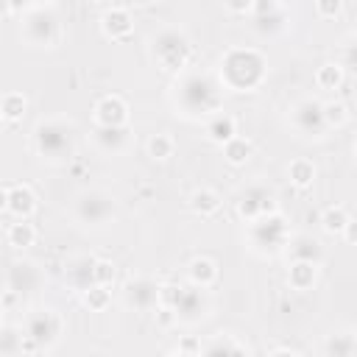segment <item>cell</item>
Returning a JSON list of instances; mask_svg holds the SVG:
<instances>
[{"mask_svg":"<svg viewBox=\"0 0 357 357\" xmlns=\"http://www.w3.org/2000/svg\"><path fill=\"white\" fill-rule=\"evenodd\" d=\"M173 106L184 120H206L209 114L223 109V86L198 70H184L173 84Z\"/></svg>","mask_w":357,"mask_h":357,"instance_id":"cell-1","label":"cell"},{"mask_svg":"<svg viewBox=\"0 0 357 357\" xmlns=\"http://www.w3.org/2000/svg\"><path fill=\"white\" fill-rule=\"evenodd\" d=\"M268 78V59L257 47H229L218 61V84L229 92H254Z\"/></svg>","mask_w":357,"mask_h":357,"instance_id":"cell-2","label":"cell"},{"mask_svg":"<svg viewBox=\"0 0 357 357\" xmlns=\"http://www.w3.org/2000/svg\"><path fill=\"white\" fill-rule=\"evenodd\" d=\"M75 145V126L70 117H47L33 128V148L45 162H70Z\"/></svg>","mask_w":357,"mask_h":357,"instance_id":"cell-3","label":"cell"},{"mask_svg":"<svg viewBox=\"0 0 357 357\" xmlns=\"http://www.w3.org/2000/svg\"><path fill=\"white\" fill-rule=\"evenodd\" d=\"M151 59L156 61V67L162 73L178 75L187 70V64L192 59V42L178 28H162L151 36Z\"/></svg>","mask_w":357,"mask_h":357,"instance_id":"cell-4","label":"cell"},{"mask_svg":"<svg viewBox=\"0 0 357 357\" xmlns=\"http://www.w3.org/2000/svg\"><path fill=\"white\" fill-rule=\"evenodd\" d=\"M245 237H248V248L254 254H259V257H276L279 251L287 248V240L293 234H290L287 218L276 209V212H268V215L245 223Z\"/></svg>","mask_w":357,"mask_h":357,"instance_id":"cell-5","label":"cell"},{"mask_svg":"<svg viewBox=\"0 0 357 357\" xmlns=\"http://www.w3.org/2000/svg\"><path fill=\"white\" fill-rule=\"evenodd\" d=\"M61 337V315L53 307H39L25 315L22 326V354L47 351Z\"/></svg>","mask_w":357,"mask_h":357,"instance_id":"cell-6","label":"cell"},{"mask_svg":"<svg viewBox=\"0 0 357 357\" xmlns=\"http://www.w3.org/2000/svg\"><path fill=\"white\" fill-rule=\"evenodd\" d=\"M114 215H117V204H114V198H112L106 190H81V192L75 195L73 218H75L81 226L100 229V226L112 223Z\"/></svg>","mask_w":357,"mask_h":357,"instance_id":"cell-7","label":"cell"},{"mask_svg":"<svg viewBox=\"0 0 357 357\" xmlns=\"http://www.w3.org/2000/svg\"><path fill=\"white\" fill-rule=\"evenodd\" d=\"M22 39L33 47H53L61 39L59 14L50 6H33L22 14Z\"/></svg>","mask_w":357,"mask_h":357,"instance_id":"cell-8","label":"cell"},{"mask_svg":"<svg viewBox=\"0 0 357 357\" xmlns=\"http://www.w3.org/2000/svg\"><path fill=\"white\" fill-rule=\"evenodd\" d=\"M290 126L307 137V139H321L326 137L329 126L324 120V103L315 100V98H301L290 106Z\"/></svg>","mask_w":357,"mask_h":357,"instance_id":"cell-9","label":"cell"},{"mask_svg":"<svg viewBox=\"0 0 357 357\" xmlns=\"http://www.w3.org/2000/svg\"><path fill=\"white\" fill-rule=\"evenodd\" d=\"M234 206H237V215H240L245 223H251V220H257V218H262V215L279 209L276 192H273L268 184H262V181H254V184H248L245 190H240Z\"/></svg>","mask_w":357,"mask_h":357,"instance_id":"cell-10","label":"cell"},{"mask_svg":"<svg viewBox=\"0 0 357 357\" xmlns=\"http://www.w3.org/2000/svg\"><path fill=\"white\" fill-rule=\"evenodd\" d=\"M170 310L176 312V321L192 326V324H201V321L209 315L212 301H209V296H206L204 287L181 284V287H178V296H176L173 304H170Z\"/></svg>","mask_w":357,"mask_h":357,"instance_id":"cell-11","label":"cell"},{"mask_svg":"<svg viewBox=\"0 0 357 357\" xmlns=\"http://www.w3.org/2000/svg\"><path fill=\"white\" fill-rule=\"evenodd\" d=\"M123 301L126 307L137 310V312H148L159 307V284L151 276H131L123 284Z\"/></svg>","mask_w":357,"mask_h":357,"instance_id":"cell-12","label":"cell"},{"mask_svg":"<svg viewBox=\"0 0 357 357\" xmlns=\"http://www.w3.org/2000/svg\"><path fill=\"white\" fill-rule=\"evenodd\" d=\"M45 284V273L33 259H14L8 265V287L17 296H33Z\"/></svg>","mask_w":357,"mask_h":357,"instance_id":"cell-13","label":"cell"},{"mask_svg":"<svg viewBox=\"0 0 357 357\" xmlns=\"http://www.w3.org/2000/svg\"><path fill=\"white\" fill-rule=\"evenodd\" d=\"M92 142L100 153H109V156L123 153L131 142V126L128 123L126 126H95L92 128Z\"/></svg>","mask_w":357,"mask_h":357,"instance_id":"cell-14","label":"cell"},{"mask_svg":"<svg viewBox=\"0 0 357 357\" xmlns=\"http://www.w3.org/2000/svg\"><path fill=\"white\" fill-rule=\"evenodd\" d=\"M92 117H95V126H126L128 123V103L120 95H103V98H98Z\"/></svg>","mask_w":357,"mask_h":357,"instance_id":"cell-15","label":"cell"},{"mask_svg":"<svg viewBox=\"0 0 357 357\" xmlns=\"http://www.w3.org/2000/svg\"><path fill=\"white\" fill-rule=\"evenodd\" d=\"M100 31L106 39H128L134 33V17L123 6H112L100 17Z\"/></svg>","mask_w":357,"mask_h":357,"instance_id":"cell-16","label":"cell"},{"mask_svg":"<svg viewBox=\"0 0 357 357\" xmlns=\"http://www.w3.org/2000/svg\"><path fill=\"white\" fill-rule=\"evenodd\" d=\"M204 131H206V139H209V142L223 145V142H229V139L237 134V117L229 114V112H215V114L206 117Z\"/></svg>","mask_w":357,"mask_h":357,"instance_id":"cell-17","label":"cell"},{"mask_svg":"<svg viewBox=\"0 0 357 357\" xmlns=\"http://www.w3.org/2000/svg\"><path fill=\"white\" fill-rule=\"evenodd\" d=\"M218 262L212 259V257H192L190 259V265H187V279H190V284H195V287H204V290H209L215 282H218Z\"/></svg>","mask_w":357,"mask_h":357,"instance_id":"cell-18","label":"cell"},{"mask_svg":"<svg viewBox=\"0 0 357 357\" xmlns=\"http://www.w3.org/2000/svg\"><path fill=\"white\" fill-rule=\"evenodd\" d=\"M287 251H290V259H304V262H315V265L324 262V245L312 234L290 237L287 240Z\"/></svg>","mask_w":357,"mask_h":357,"instance_id":"cell-19","label":"cell"},{"mask_svg":"<svg viewBox=\"0 0 357 357\" xmlns=\"http://www.w3.org/2000/svg\"><path fill=\"white\" fill-rule=\"evenodd\" d=\"M284 22H287V14L276 0H265L257 6V31L259 33H276L284 28Z\"/></svg>","mask_w":357,"mask_h":357,"instance_id":"cell-20","label":"cell"},{"mask_svg":"<svg viewBox=\"0 0 357 357\" xmlns=\"http://www.w3.org/2000/svg\"><path fill=\"white\" fill-rule=\"evenodd\" d=\"M315 282H318V265H315V262H304V259H293V262H290L287 284H290L296 293L312 290Z\"/></svg>","mask_w":357,"mask_h":357,"instance_id":"cell-21","label":"cell"},{"mask_svg":"<svg viewBox=\"0 0 357 357\" xmlns=\"http://www.w3.org/2000/svg\"><path fill=\"white\" fill-rule=\"evenodd\" d=\"M251 349L231 332H215L206 343H201V354H248Z\"/></svg>","mask_w":357,"mask_h":357,"instance_id":"cell-22","label":"cell"},{"mask_svg":"<svg viewBox=\"0 0 357 357\" xmlns=\"http://www.w3.org/2000/svg\"><path fill=\"white\" fill-rule=\"evenodd\" d=\"M33 209H36V192L28 184L8 187V212L14 218H31Z\"/></svg>","mask_w":357,"mask_h":357,"instance_id":"cell-23","label":"cell"},{"mask_svg":"<svg viewBox=\"0 0 357 357\" xmlns=\"http://www.w3.org/2000/svg\"><path fill=\"white\" fill-rule=\"evenodd\" d=\"M92 262H95V257H86V254L67 259V265H64V276H67V282H70L73 287H78V290L95 284V279H92Z\"/></svg>","mask_w":357,"mask_h":357,"instance_id":"cell-24","label":"cell"},{"mask_svg":"<svg viewBox=\"0 0 357 357\" xmlns=\"http://www.w3.org/2000/svg\"><path fill=\"white\" fill-rule=\"evenodd\" d=\"M220 206H223V198H220V192L212 190V187H198V190L190 195V209H192L195 215H201V218L218 215Z\"/></svg>","mask_w":357,"mask_h":357,"instance_id":"cell-25","label":"cell"},{"mask_svg":"<svg viewBox=\"0 0 357 357\" xmlns=\"http://www.w3.org/2000/svg\"><path fill=\"white\" fill-rule=\"evenodd\" d=\"M220 148H223V159H226L229 165H234V167L245 165V162L251 159V153H254V142H251L248 137H240V134H234V137H231L229 142H223Z\"/></svg>","mask_w":357,"mask_h":357,"instance_id":"cell-26","label":"cell"},{"mask_svg":"<svg viewBox=\"0 0 357 357\" xmlns=\"http://www.w3.org/2000/svg\"><path fill=\"white\" fill-rule=\"evenodd\" d=\"M354 351H357V335H354L351 329L335 332V335H329L326 343H324V354H326V357H351Z\"/></svg>","mask_w":357,"mask_h":357,"instance_id":"cell-27","label":"cell"},{"mask_svg":"<svg viewBox=\"0 0 357 357\" xmlns=\"http://www.w3.org/2000/svg\"><path fill=\"white\" fill-rule=\"evenodd\" d=\"M6 240H8L11 248H28V245L36 243V226L28 223V218H17V220L8 226Z\"/></svg>","mask_w":357,"mask_h":357,"instance_id":"cell-28","label":"cell"},{"mask_svg":"<svg viewBox=\"0 0 357 357\" xmlns=\"http://www.w3.org/2000/svg\"><path fill=\"white\" fill-rule=\"evenodd\" d=\"M343 81H346V73H343V67H340L337 61H326V64H321V67L315 70V84H318V89L335 92V89L343 86Z\"/></svg>","mask_w":357,"mask_h":357,"instance_id":"cell-29","label":"cell"},{"mask_svg":"<svg viewBox=\"0 0 357 357\" xmlns=\"http://www.w3.org/2000/svg\"><path fill=\"white\" fill-rule=\"evenodd\" d=\"M287 176H290V181H293L298 190L312 187V181H315V165H312V159H304V156L290 159V165H287Z\"/></svg>","mask_w":357,"mask_h":357,"instance_id":"cell-30","label":"cell"},{"mask_svg":"<svg viewBox=\"0 0 357 357\" xmlns=\"http://www.w3.org/2000/svg\"><path fill=\"white\" fill-rule=\"evenodd\" d=\"M25 109H28V98L22 92H6L0 98V117L6 123H20L25 117Z\"/></svg>","mask_w":357,"mask_h":357,"instance_id":"cell-31","label":"cell"},{"mask_svg":"<svg viewBox=\"0 0 357 357\" xmlns=\"http://www.w3.org/2000/svg\"><path fill=\"white\" fill-rule=\"evenodd\" d=\"M349 220H351V215H349V209L340 206V204H332V206H326V209L321 212V229H324L326 234H332V237H337Z\"/></svg>","mask_w":357,"mask_h":357,"instance_id":"cell-32","label":"cell"},{"mask_svg":"<svg viewBox=\"0 0 357 357\" xmlns=\"http://www.w3.org/2000/svg\"><path fill=\"white\" fill-rule=\"evenodd\" d=\"M81 304L89 312H103L112 304V290L106 284H89V287L81 290Z\"/></svg>","mask_w":357,"mask_h":357,"instance_id":"cell-33","label":"cell"},{"mask_svg":"<svg viewBox=\"0 0 357 357\" xmlns=\"http://www.w3.org/2000/svg\"><path fill=\"white\" fill-rule=\"evenodd\" d=\"M173 153H176V139H173V134H167V131L151 134V139H148V156H151V159L167 162Z\"/></svg>","mask_w":357,"mask_h":357,"instance_id":"cell-34","label":"cell"},{"mask_svg":"<svg viewBox=\"0 0 357 357\" xmlns=\"http://www.w3.org/2000/svg\"><path fill=\"white\" fill-rule=\"evenodd\" d=\"M22 354V332L14 326H0V357Z\"/></svg>","mask_w":357,"mask_h":357,"instance_id":"cell-35","label":"cell"},{"mask_svg":"<svg viewBox=\"0 0 357 357\" xmlns=\"http://www.w3.org/2000/svg\"><path fill=\"white\" fill-rule=\"evenodd\" d=\"M349 117H351V114H349V106H346L343 100H329V103H324V120H326L329 128L346 126Z\"/></svg>","mask_w":357,"mask_h":357,"instance_id":"cell-36","label":"cell"},{"mask_svg":"<svg viewBox=\"0 0 357 357\" xmlns=\"http://www.w3.org/2000/svg\"><path fill=\"white\" fill-rule=\"evenodd\" d=\"M114 276H117L114 262H112V259H100V257H95V262H92V279H95V284H106V287H112Z\"/></svg>","mask_w":357,"mask_h":357,"instance_id":"cell-37","label":"cell"},{"mask_svg":"<svg viewBox=\"0 0 357 357\" xmlns=\"http://www.w3.org/2000/svg\"><path fill=\"white\" fill-rule=\"evenodd\" d=\"M312 6L321 20H335L343 11V0H312Z\"/></svg>","mask_w":357,"mask_h":357,"instance_id":"cell-38","label":"cell"},{"mask_svg":"<svg viewBox=\"0 0 357 357\" xmlns=\"http://www.w3.org/2000/svg\"><path fill=\"white\" fill-rule=\"evenodd\" d=\"M170 354H187V357H195V354H201V340L192 337V335H184V337L176 343V349H170Z\"/></svg>","mask_w":357,"mask_h":357,"instance_id":"cell-39","label":"cell"},{"mask_svg":"<svg viewBox=\"0 0 357 357\" xmlns=\"http://www.w3.org/2000/svg\"><path fill=\"white\" fill-rule=\"evenodd\" d=\"M254 3L257 0H223L229 14H248V11H254Z\"/></svg>","mask_w":357,"mask_h":357,"instance_id":"cell-40","label":"cell"},{"mask_svg":"<svg viewBox=\"0 0 357 357\" xmlns=\"http://www.w3.org/2000/svg\"><path fill=\"white\" fill-rule=\"evenodd\" d=\"M156 324H159V326H170V324H178V321H176V312H173L170 307H162V304H159V307H156Z\"/></svg>","mask_w":357,"mask_h":357,"instance_id":"cell-41","label":"cell"},{"mask_svg":"<svg viewBox=\"0 0 357 357\" xmlns=\"http://www.w3.org/2000/svg\"><path fill=\"white\" fill-rule=\"evenodd\" d=\"M337 64H340L343 70H346V67H354V39H351V36L343 42V61H337Z\"/></svg>","mask_w":357,"mask_h":357,"instance_id":"cell-42","label":"cell"},{"mask_svg":"<svg viewBox=\"0 0 357 357\" xmlns=\"http://www.w3.org/2000/svg\"><path fill=\"white\" fill-rule=\"evenodd\" d=\"M8 6H11V14H25V11H31L33 6H36V0H8Z\"/></svg>","mask_w":357,"mask_h":357,"instance_id":"cell-43","label":"cell"},{"mask_svg":"<svg viewBox=\"0 0 357 357\" xmlns=\"http://www.w3.org/2000/svg\"><path fill=\"white\" fill-rule=\"evenodd\" d=\"M340 234H343V240H346L349 245H354V243H357V223H354V218L343 226V231H340Z\"/></svg>","mask_w":357,"mask_h":357,"instance_id":"cell-44","label":"cell"},{"mask_svg":"<svg viewBox=\"0 0 357 357\" xmlns=\"http://www.w3.org/2000/svg\"><path fill=\"white\" fill-rule=\"evenodd\" d=\"M268 354L271 357H276V354H301L298 349H293V346H276V349H268Z\"/></svg>","mask_w":357,"mask_h":357,"instance_id":"cell-45","label":"cell"},{"mask_svg":"<svg viewBox=\"0 0 357 357\" xmlns=\"http://www.w3.org/2000/svg\"><path fill=\"white\" fill-rule=\"evenodd\" d=\"M0 212H8V187H0Z\"/></svg>","mask_w":357,"mask_h":357,"instance_id":"cell-46","label":"cell"},{"mask_svg":"<svg viewBox=\"0 0 357 357\" xmlns=\"http://www.w3.org/2000/svg\"><path fill=\"white\" fill-rule=\"evenodd\" d=\"M0 17H11V6H8V0H0Z\"/></svg>","mask_w":357,"mask_h":357,"instance_id":"cell-47","label":"cell"},{"mask_svg":"<svg viewBox=\"0 0 357 357\" xmlns=\"http://www.w3.org/2000/svg\"><path fill=\"white\" fill-rule=\"evenodd\" d=\"M3 315H6V310H3V307H0V326H3Z\"/></svg>","mask_w":357,"mask_h":357,"instance_id":"cell-48","label":"cell"},{"mask_svg":"<svg viewBox=\"0 0 357 357\" xmlns=\"http://www.w3.org/2000/svg\"><path fill=\"white\" fill-rule=\"evenodd\" d=\"M3 126H6V120H3V117H0V134H3Z\"/></svg>","mask_w":357,"mask_h":357,"instance_id":"cell-49","label":"cell"},{"mask_svg":"<svg viewBox=\"0 0 357 357\" xmlns=\"http://www.w3.org/2000/svg\"><path fill=\"white\" fill-rule=\"evenodd\" d=\"M95 3H114V0H95Z\"/></svg>","mask_w":357,"mask_h":357,"instance_id":"cell-50","label":"cell"},{"mask_svg":"<svg viewBox=\"0 0 357 357\" xmlns=\"http://www.w3.org/2000/svg\"><path fill=\"white\" fill-rule=\"evenodd\" d=\"M148 3H162V0H148Z\"/></svg>","mask_w":357,"mask_h":357,"instance_id":"cell-51","label":"cell"}]
</instances>
